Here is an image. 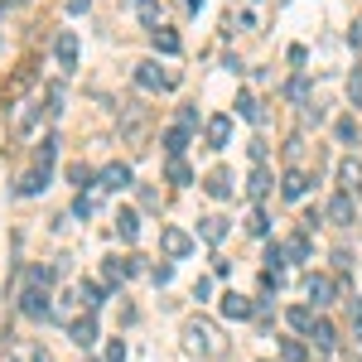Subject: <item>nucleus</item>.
Segmentation results:
<instances>
[{"instance_id":"nucleus-1","label":"nucleus","mask_w":362,"mask_h":362,"mask_svg":"<svg viewBox=\"0 0 362 362\" xmlns=\"http://www.w3.org/2000/svg\"><path fill=\"white\" fill-rule=\"evenodd\" d=\"M183 348H188V353H198V358H208V362L227 353L222 329H217V324H208V319H188V324H183Z\"/></svg>"},{"instance_id":"nucleus-2","label":"nucleus","mask_w":362,"mask_h":362,"mask_svg":"<svg viewBox=\"0 0 362 362\" xmlns=\"http://www.w3.org/2000/svg\"><path fill=\"white\" fill-rule=\"evenodd\" d=\"M49 280H54V271H44V266L29 271V290L19 295V314L24 319H49Z\"/></svg>"},{"instance_id":"nucleus-3","label":"nucleus","mask_w":362,"mask_h":362,"mask_svg":"<svg viewBox=\"0 0 362 362\" xmlns=\"http://www.w3.org/2000/svg\"><path fill=\"white\" fill-rule=\"evenodd\" d=\"M135 83L145 92H160V88H174L179 83V73H160V63L155 58H145V63H135Z\"/></svg>"},{"instance_id":"nucleus-4","label":"nucleus","mask_w":362,"mask_h":362,"mask_svg":"<svg viewBox=\"0 0 362 362\" xmlns=\"http://www.w3.org/2000/svg\"><path fill=\"white\" fill-rule=\"evenodd\" d=\"M160 252H165L170 261H183V256H193V237H188L183 227H165V232H160Z\"/></svg>"},{"instance_id":"nucleus-5","label":"nucleus","mask_w":362,"mask_h":362,"mask_svg":"<svg viewBox=\"0 0 362 362\" xmlns=\"http://www.w3.org/2000/svg\"><path fill=\"white\" fill-rule=\"evenodd\" d=\"M44 101H49V97H29V101H24V106H19V111H15V131H19V135H29V131H34V126H39V116H44V111H49V106H44Z\"/></svg>"},{"instance_id":"nucleus-6","label":"nucleus","mask_w":362,"mask_h":362,"mask_svg":"<svg viewBox=\"0 0 362 362\" xmlns=\"http://www.w3.org/2000/svg\"><path fill=\"white\" fill-rule=\"evenodd\" d=\"M5 362H54V358H49V348H44V343H34V338H19V343L5 353Z\"/></svg>"},{"instance_id":"nucleus-7","label":"nucleus","mask_w":362,"mask_h":362,"mask_svg":"<svg viewBox=\"0 0 362 362\" xmlns=\"http://www.w3.org/2000/svg\"><path fill=\"white\" fill-rule=\"evenodd\" d=\"M54 54H58L63 73H73V68H78V34H73V29H63V34L54 39Z\"/></svg>"},{"instance_id":"nucleus-8","label":"nucleus","mask_w":362,"mask_h":362,"mask_svg":"<svg viewBox=\"0 0 362 362\" xmlns=\"http://www.w3.org/2000/svg\"><path fill=\"white\" fill-rule=\"evenodd\" d=\"M334 227H353L358 222V213H353V193H338L334 203H329V213H324Z\"/></svg>"},{"instance_id":"nucleus-9","label":"nucleus","mask_w":362,"mask_h":362,"mask_svg":"<svg viewBox=\"0 0 362 362\" xmlns=\"http://www.w3.org/2000/svg\"><path fill=\"white\" fill-rule=\"evenodd\" d=\"M97 179H101V188H111V193H121V188H131V165H121V160H111V165H106V170H101Z\"/></svg>"},{"instance_id":"nucleus-10","label":"nucleus","mask_w":362,"mask_h":362,"mask_svg":"<svg viewBox=\"0 0 362 362\" xmlns=\"http://www.w3.org/2000/svg\"><path fill=\"white\" fill-rule=\"evenodd\" d=\"M304 295L314 299V309H324V304H334V280L329 275H309L304 280Z\"/></svg>"},{"instance_id":"nucleus-11","label":"nucleus","mask_w":362,"mask_h":362,"mask_svg":"<svg viewBox=\"0 0 362 362\" xmlns=\"http://www.w3.org/2000/svg\"><path fill=\"white\" fill-rule=\"evenodd\" d=\"M203 131H208V145H213V150H222V145L232 140V116H208V126H203Z\"/></svg>"},{"instance_id":"nucleus-12","label":"nucleus","mask_w":362,"mask_h":362,"mask_svg":"<svg viewBox=\"0 0 362 362\" xmlns=\"http://www.w3.org/2000/svg\"><path fill=\"white\" fill-rule=\"evenodd\" d=\"M68 338H73L78 348H92V343H97V319H92V314L73 319V324H68Z\"/></svg>"},{"instance_id":"nucleus-13","label":"nucleus","mask_w":362,"mask_h":362,"mask_svg":"<svg viewBox=\"0 0 362 362\" xmlns=\"http://www.w3.org/2000/svg\"><path fill=\"white\" fill-rule=\"evenodd\" d=\"M121 135H126V140H140V135H145V106H126V116H121Z\"/></svg>"},{"instance_id":"nucleus-14","label":"nucleus","mask_w":362,"mask_h":362,"mask_svg":"<svg viewBox=\"0 0 362 362\" xmlns=\"http://www.w3.org/2000/svg\"><path fill=\"white\" fill-rule=\"evenodd\" d=\"M222 314H227V319H252V314H256V304H252L247 295H237V290H232V295H222Z\"/></svg>"},{"instance_id":"nucleus-15","label":"nucleus","mask_w":362,"mask_h":362,"mask_svg":"<svg viewBox=\"0 0 362 362\" xmlns=\"http://www.w3.org/2000/svg\"><path fill=\"white\" fill-rule=\"evenodd\" d=\"M338 179H343V193L362 198V165L358 160H343V165H338Z\"/></svg>"},{"instance_id":"nucleus-16","label":"nucleus","mask_w":362,"mask_h":362,"mask_svg":"<svg viewBox=\"0 0 362 362\" xmlns=\"http://www.w3.org/2000/svg\"><path fill=\"white\" fill-rule=\"evenodd\" d=\"M304 188H309V174L304 170H285V179H280V193L295 203V198H304Z\"/></svg>"},{"instance_id":"nucleus-17","label":"nucleus","mask_w":362,"mask_h":362,"mask_svg":"<svg viewBox=\"0 0 362 362\" xmlns=\"http://www.w3.org/2000/svg\"><path fill=\"white\" fill-rule=\"evenodd\" d=\"M198 237L217 247V242L227 237V217H217V213H213V217H198Z\"/></svg>"},{"instance_id":"nucleus-18","label":"nucleus","mask_w":362,"mask_h":362,"mask_svg":"<svg viewBox=\"0 0 362 362\" xmlns=\"http://www.w3.org/2000/svg\"><path fill=\"white\" fill-rule=\"evenodd\" d=\"M285 319H290V329H295V334H314V324H319V319H314V304H295Z\"/></svg>"},{"instance_id":"nucleus-19","label":"nucleus","mask_w":362,"mask_h":362,"mask_svg":"<svg viewBox=\"0 0 362 362\" xmlns=\"http://www.w3.org/2000/svg\"><path fill=\"white\" fill-rule=\"evenodd\" d=\"M160 140H165V155H170V160H179V155H183V145H188V131H183V126H170V131H165Z\"/></svg>"},{"instance_id":"nucleus-20","label":"nucleus","mask_w":362,"mask_h":362,"mask_svg":"<svg viewBox=\"0 0 362 362\" xmlns=\"http://www.w3.org/2000/svg\"><path fill=\"white\" fill-rule=\"evenodd\" d=\"M203 188H208L213 198H232V174H227V170H213V174L203 179Z\"/></svg>"},{"instance_id":"nucleus-21","label":"nucleus","mask_w":362,"mask_h":362,"mask_svg":"<svg viewBox=\"0 0 362 362\" xmlns=\"http://www.w3.org/2000/svg\"><path fill=\"white\" fill-rule=\"evenodd\" d=\"M116 232H121V242H135V237H140V217H135L131 208H121V213H116Z\"/></svg>"},{"instance_id":"nucleus-22","label":"nucleus","mask_w":362,"mask_h":362,"mask_svg":"<svg viewBox=\"0 0 362 362\" xmlns=\"http://www.w3.org/2000/svg\"><path fill=\"white\" fill-rule=\"evenodd\" d=\"M135 19L155 34V29H160V0H135Z\"/></svg>"},{"instance_id":"nucleus-23","label":"nucleus","mask_w":362,"mask_h":362,"mask_svg":"<svg viewBox=\"0 0 362 362\" xmlns=\"http://www.w3.org/2000/svg\"><path fill=\"white\" fill-rule=\"evenodd\" d=\"M247 193H252L256 203L271 193V170H266V165H256V170H252V183H247Z\"/></svg>"},{"instance_id":"nucleus-24","label":"nucleus","mask_w":362,"mask_h":362,"mask_svg":"<svg viewBox=\"0 0 362 362\" xmlns=\"http://www.w3.org/2000/svg\"><path fill=\"white\" fill-rule=\"evenodd\" d=\"M309 338H314V348H324V353H334V343H338V334H334V324H329V319H319Z\"/></svg>"},{"instance_id":"nucleus-25","label":"nucleus","mask_w":362,"mask_h":362,"mask_svg":"<svg viewBox=\"0 0 362 362\" xmlns=\"http://www.w3.org/2000/svg\"><path fill=\"white\" fill-rule=\"evenodd\" d=\"M150 44H155L160 54H179V34H174V29H165V24L150 34Z\"/></svg>"},{"instance_id":"nucleus-26","label":"nucleus","mask_w":362,"mask_h":362,"mask_svg":"<svg viewBox=\"0 0 362 362\" xmlns=\"http://www.w3.org/2000/svg\"><path fill=\"white\" fill-rule=\"evenodd\" d=\"M44 183H49V170H39V165H34V170H29V174H24V179H19V193H24V198H29V193H39V188H44Z\"/></svg>"},{"instance_id":"nucleus-27","label":"nucleus","mask_w":362,"mask_h":362,"mask_svg":"<svg viewBox=\"0 0 362 362\" xmlns=\"http://www.w3.org/2000/svg\"><path fill=\"white\" fill-rule=\"evenodd\" d=\"M54 155H58V140H54V135H44V145L34 150V165H39V170H54Z\"/></svg>"},{"instance_id":"nucleus-28","label":"nucleus","mask_w":362,"mask_h":362,"mask_svg":"<svg viewBox=\"0 0 362 362\" xmlns=\"http://www.w3.org/2000/svg\"><path fill=\"white\" fill-rule=\"evenodd\" d=\"M237 111H242V116H247V121H256V126H261V121H266V116H261V106H256V97H252V92H242V97H237Z\"/></svg>"},{"instance_id":"nucleus-29","label":"nucleus","mask_w":362,"mask_h":362,"mask_svg":"<svg viewBox=\"0 0 362 362\" xmlns=\"http://www.w3.org/2000/svg\"><path fill=\"white\" fill-rule=\"evenodd\" d=\"M285 256H290V261H309V237H304V232L290 237V242H285Z\"/></svg>"},{"instance_id":"nucleus-30","label":"nucleus","mask_w":362,"mask_h":362,"mask_svg":"<svg viewBox=\"0 0 362 362\" xmlns=\"http://www.w3.org/2000/svg\"><path fill=\"white\" fill-rule=\"evenodd\" d=\"M78 295H83V304H88V309H97V304H101V295H106V290H101V285H97V280H83V285H78Z\"/></svg>"},{"instance_id":"nucleus-31","label":"nucleus","mask_w":362,"mask_h":362,"mask_svg":"<svg viewBox=\"0 0 362 362\" xmlns=\"http://www.w3.org/2000/svg\"><path fill=\"white\" fill-rule=\"evenodd\" d=\"M334 135H338L343 145H358V121H353V116H343V121L334 126Z\"/></svg>"},{"instance_id":"nucleus-32","label":"nucleus","mask_w":362,"mask_h":362,"mask_svg":"<svg viewBox=\"0 0 362 362\" xmlns=\"http://www.w3.org/2000/svg\"><path fill=\"white\" fill-rule=\"evenodd\" d=\"M348 101H353V106H362V68H353V73H348Z\"/></svg>"},{"instance_id":"nucleus-33","label":"nucleus","mask_w":362,"mask_h":362,"mask_svg":"<svg viewBox=\"0 0 362 362\" xmlns=\"http://www.w3.org/2000/svg\"><path fill=\"white\" fill-rule=\"evenodd\" d=\"M280 358H285V362H304V343L285 338V343H280Z\"/></svg>"},{"instance_id":"nucleus-34","label":"nucleus","mask_w":362,"mask_h":362,"mask_svg":"<svg viewBox=\"0 0 362 362\" xmlns=\"http://www.w3.org/2000/svg\"><path fill=\"white\" fill-rule=\"evenodd\" d=\"M170 183H193V174H188L183 160H170Z\"/></svg>"},{"instance_id":"nucleus-35","label":"nucleus","mask_w":362,"mask_h":362,"mask_svg":"<svg viewBox=\"0 0 362 362\" xmlns=\"http://www.w3.org/2000/svg\"><path fill=\"white\" fill-rule=\"evenodd\" d=\"M348 304H353V338H358V353H362V299L353 295Z\"/></svg>"},{"instance_id":"nucleus-36","label":"nucleus","mask_w":362,"mask_h":362,"mask_svg":"<svg viewBox=\"0 0 362 362\" xmlns=\"http://www.w3.org/2000/svg\"><path fill=\"white\" fill-rule=\"evenodd\" d=\"M150 280H155V285H170V280H174V266H170V261L150 266Z\"/></svg>"},{"instance_id":"nucleus-37","label":"nucleus","mask_w":362,"mask_h":362,"mask_svg":"<svg viewBox=\"0 0 362 362\" xmlns=\"http://www.w3.org/2000/svg\"><path fill=\"white\" fill-rule=\"evenodd\" d=\"M68 179L78 183V188H88V183H92V170H88V165H68Z\"/></svg>"},{"instance_id":"nucleus-38","label":"nucleus","mask_w":362,"mask_h":362,"mask_svg":"<svg viewBox=\"0 0 362 362\" xmlns=\"http://www.w3.org/2000/svg\"><path fill=\"white\" fill-rule=\"evenodd\" d=\"M247 227H252V232H256V237H266V232H271V217H266V213H261V208H256V213H252V222H247Z\"/></svg>"},{"instance_id":"nucleus-39","label":"nucleus","mask_w":362,"mask_h":362,"mask_svg":"<svg viewBox=\"0 0 362 362\" xmlns=\"http://www.w3.org/2000/svg\"><path fill=\"white\" fill-rule=\"evenodd\" d=\"M101 275H106L111 285H116V280H126V261H106V266H101Z\"/></svg>"},{"instance_id":"nucleus-40","label":"nucleus","mask_w":362,"mask_h":362,"mask_svg":"<svg viewBox=\"0 0 362 362\" xmlns=\"http://www.w3.org/2000/svg\"><path fill=\"white\" fill-rule=\"evenodd\" d=\"M179 126H183V131H193V126H198V111H193V106H179Z\"/></svg>"},{"instance_id":"nucleus-41","label":"nucleus","mask_w":362,"mask_h":362,"mask_svg":"<svg viewBox=\"0 0 362 362\" xmlns=\"http://www.w3.org/2000/svg\"><path fill=\"white\" fill-rule=\"evenodd\" d=\"M73 217H92V198L78 193V203H73Z\"/></svg>"},{"instance_id":"nucleus-42","label":"nucleus","mask_w":362,"mask_h":362,"mask_svg":"<svg viewBox=\"0 0 362 362\" xmlns=\"http://www.w3.org/2000/svg\"><path fill=\"white\" fill-rule=\"evenodd\" d=\"M106 362H126V343H121V338H116V343L106 348Z\"/></svg>"},{"instance_id":"nucleus-43","label":"nucleus","mask_w":362,"mask_h":362,"mask_svg":"<svg viewBox=\"0 0 362 362\" xmlns=\"http://www.w3.org/2000/svg\"><path fill=\"white\" fill-rule=\"evenodd\" d=\"M208 295H213V280H203V275H198V285H193V299H208Z\"/></svg>"},{"instance_id":"nucleus-44","label":"nucleus","mask_w":362,"mask_h":362,"mask_svg":"<svg viewBox=\"0 0 362 362\" xmlns=\"http://www.w3.org/2000/svg\"><path fill=\"white\" fill-rule=\"evenodd\" d=\"M304 92H309V83H304V78H295V83H290V97H295V101H304Z\"/></svg>"},{"instance_id":"nucleus-45","label":"nucleus","mask_w":362,"mask_h":362,"mask_svg":"<svg viewBox=\"0 0 362 362\" xmlns=\"http://www.w3.org/2000/svg\"><path fill=\"white\" fill-rule=\"evenodd\" d=\"M88 5H92V0H68V10H73V15H88Z\"/></svg>"},{"instance_id":"nucleus-46","label":"nucleus","mask_w":362,"mask_h":362,"mask_svg":"<svg viewBox=\"0 0 362 362\" xmlns=\"http://www.w3.org/2000/svg\"><path fill=\"white\" fill-rule=\"evenodd\" d=\"M5 5H15V0H0V10H5Z\"/></svg>"}]
</instances>
